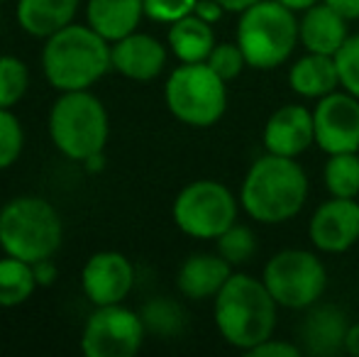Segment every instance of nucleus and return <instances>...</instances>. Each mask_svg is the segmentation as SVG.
<instances>
[{
  "label": "nucleus",
  "mask_w": 359,
  "mask_h": 357,
  "mask_svg": "<svg viewBox=\"0 0 359 357\" xmlns=\"http://www.w3.org/2000/svg\"><path fill=\"white\" fill-rule=\"evenodd\" d=\"M308 174L293 157L266 152L247 169L240 189V206L262 225L288 223L308 201Z\"/></svg>",
  "instance_id": "1"
},
{
  "label": "nucleus",
  "mask_w": 359,
  "mask_h": 357,
  "mask_svg": "<svg viewBox=\"0 0 359 357\" xmlns=\"http://www.w3.org/2000/svg\"><path fill=\"white\" fill-rule=\"evenodd\" d=\"M279 304L264 281L245 271H232L227 284L213 299V318L220 338L227 345L250 353L276 330Z\"/></svg>",
  "instance_id": "2"
},
{
  "label": "nucleus",
  "mask_w": 359,
  "mask_h": 357,
  "mask_svg": "<svg viewBox=\"0 0 359 357\" xmlns=\"http://www.w3.org/2000/svg\"><path fill=\"white\" fill-rule=\"evenodd\" d=\"M113 69L110 42L100 37L88 22L67 25L44 39L42 74L59 93L88 90Z\"/></svg>",
  "instance_id": "3"
},
{
  "label": "nucleus",
  "mask_w": 359,
  "mask_h": 357,
  "mask_svg": "<svg viewBox=\"0 0 359 357\" xmlns=\"http://www.w3.org/2000/svg\"><path fill=\"white\" fill-rule=\"evenodd\" d=\"M64 243L59 210L42 196H15L0 208V250L37 264L52 260Z\"/></svg>",
  "instance_id": "4"
},
{
  "label": "nucleus",
  "mask_w": 359,
  "mask_h": 357,
  "mask_svg": "<svg viewBox=\"0 0 359 357\" xmlns=\"http://www.w3.org/2000/svg\"><path fill=\"white\" fill-rule=\"evenodd\" d=\"M49 140L72 162L83 164L103 152L110 137V118L103 100L88 90H67L49 110Z\"/></svg>",
  "instance_id": "5"
},
{
  "label": "nucleus",
  "mask_w": 359,
  "mask_h": 357,
  "mask_svg": "<svg viewBox=\"0 0 359 357\" xmlns=\"http://www.w3.org/2000/svg\"><path fill=\"white\" fill-rule=\"evenodd\" d=\"M298 13L279 0H259L240 15L237 44L247 59V67L271 72L291 59L298 47Z\"/></svg>",
  "instance_id": "6"
},
{
  "label": "nucleus",
  "mask_w": 359,
  "mask_h": 357,
  "mask_svg": "<svg viewBox=\"0 0 359 357\" xmlns=\"http://www.w3.org/2000/svg\"><path fill=\"white\" fill-rule=\"evenodd\" d=\"M164 103L189 128H213L227 110V81L201 64H179L164 83Z\"/></svg>",
  "instance_id": "7"
},
{
  "label": "nucleus",
  "mask_w": 359,
  "mask_h": 357,
  "mask_svg": "<svg viewBox=\"0 0 359 357\" xmlns=\"http://www.w3.org/2000/svg\"><path fill=\"white\" fill-rule=\"evenodd\" d=\"M240 201L225 184L215 179H198L176 194L171 218L184 235L196 240H217L232 223H237Z\"/></svg>",
  "instance_id": "8"
},
{
  "label": "nucleus",
  "mask_w": 359,
  "mask_h": 357,
  "mask_svg": "<svg viewBox=\"0 0 359 357\" xmlns=\"http://www.w3.org/2000/svg\"><path fill=\"white\" fill-rule=\"evenodd\" d=\"M262 281L279 309L306 311L323 299L327 289V269L311 250L288 248L271 255L264 264Z\"/></svg>",
  "instance_id": "9"
},
{
  "label": "nucleus",
  "mask_w": 359,
  "mask_h": 357,
  "mask_svg": "<svg viewBox=\"0 0 359 357\" xmlns=\"http://www.w3.org/2000/svg\"><path fill=\"white\" fill-rule=\"evenodd\" d=\"M147 338L144 321L123 304L93 306L81 330V353L86 357H133Z\"/></svg>",
  "instance_id": "10"
},
{
  "label": "nucleus",
  "mask_w": 359,
  "mask_h": 357,
  "mask_svg": "<svg viewBox=\"0 0 359 357\" xmlns=\"http://www.w3.org/2000/svg\"><path fill=\"white\" fill-rule=\"evenodd\" d=\"M313 128L316 144L325 154L359 152V98L345 88L318 98Z\"/></svg>",
  "instance_id": "11"
},
{
  "label": "nucleus",
  "mask_w": 359,
  "mask_h": 357,
  "mask_svg": "<svg viewBox=\"0 0 359 357\" xmlns=\"http://www.w3.org/2000/svg\"><path fill=\"white\" fill-rule=\"evenodd\" d=\"M135 286V267L118 250H100L81 269V289L90 306L125 304Z\"/></svg>",
  "instance_id": "12"
},
{
  "label": "nucleus",
  "mask_w": 359,
  "mask_h": 357,
  "mask_svg": "<svg viewBox=\"0 0 359 357\" xmlns=\"http://www.w3.org/2000/svg\"><path fill=\"white\" fill-rule=\"evenodd\" d=\"M308 240L318 252L342 255L359 243V201L337 198L323 201L311 215Z\"/></svg>",
  "instance_id": "13"
},
{
  "label": "nucleus",
  "mask_w": 359,
  "mask_h": 357,
  "mask_svg": "<svg viewBox=\"0 0 359 357\" xmlns=\"http://www.w3.org/2000/svg\"><path fill=\"white\" fill-rule=\"evenodd\" d=\"M262 142H264L266 152L298 159L311 144H316L313 110H308L306 105L298 103H288L276 108L264 123Z\"/></svg>",
  "instance_id": "14"
},
{
  "label": "nucleus",
  "mask_w": 359,
  "mask_h": 357,
  "mask_svg": "<svg viewBox=\"0 0 359 357\" xmlns=\"http://www.w3.org/2000/svg\"><path fill=\"white\" fill-rule=\"evenodd\" d=\"M113 52V69L120 76L130 81H154L161 72L166 69L169 52L156 37L144 32H133L128 37L118 39L110 44Z\"/></svg>",
  "instance_id": "15"
},
{
  "label": "nucleus",
  "mask_w": 359,
  "mask_h": 357,
  "mask_svg": "<svg viewBox=\"0 0 359 357\" xmlns=\"http://www.w3.org/2000/svg\"><path fill=\"white\" fill-rule=\"evenodd\" d=\"M350 330V321L342 309L332 304H313L306 309L298 338H301V350L308 355L332 357L345 350V338Z\"/></svg>",
  "instance_id": "16"
},
{
  "label": "nucleus",
  "mask_w": 359,
  "mask_h": 357,
  "mask_svg": "<svg viewBox=\"0 0 359 357\" xmlns=\"http://www.w3.org/2000/svg\"><path fill=\"white\" fill-rule=\"evenodd\" d=\"M232 264L213 252H196L184 260L176 271V289L189 301H208L215 299L217 291L227 284L232 276Z\"/></svg>",
  "instance_id": "17"
},
{
  "label": "nucleus",
  "mask_w": 359,
  "mask_h": 357,
  "mask_svg": "<svg viewBox=\"0 0 359 357\" xmlns=\"http://www.w3.org/2000/svg\"><path fill=\"white\" fill-rule=\"evenodd\" d=\"M347 37H350L347 34V20L337 15L323 0L313 8L303 10L301 20H298V39H301L306 52L335 57Z\"/></svg>",
  "instance_id": "18"
},
{
  "label": "nucleus",
  "mask_w": 359,
  "mask_h": 357,
  "mask_svg": "<svg viewBox=\"0 0 359 357\" xmlns=\"http://www.w3.org/2000/svg\"><path fill=\"white\" fill-rule=\"evenodd\" d=\"M144 18V0H88L86 22L110 44L137 32Z\"/></svg>",
  "instance_id": "19"
},
{
  "label": "nucleus",
  "mask_w": 359,
  "mask_h": 357,
  "mask_svg": "<svg viewBox=\"0 0 359 357\" xmlns=\"http://www.w3.org/2000/svg\"><path fill=\"white\" fill-rule=\"evenodd\" d=\"M79 0H18L15 18L29 37L47 39L74 22Z\"/></svg>",
  "instance_id": "20"
},
{
  "label": "nucleus",
  "mask_w": 359,
  "mask_h": 357,
  "mask_svg": "<svg viewBox=\"0 0 359 357\" xmlns=\"http://www.w3.org/2000/svg\"><path fill=\"white\" fill-rule=\"evenodd\" d=\"M340 86L335 57L306 52L288 69V88L301 98H323Z\"/></svg>",
  "instance_id": "21"
},
{
  "label": "nucleus",
  "mask_w": 359,
  "mask_h": 357,
  "mask_svg": "<svg viewBox=\"0 0 359 357\" xmlns=\"http://www.w3.org/2000/svg\"><path fill=\"white\" fill-rule=\"evenodd\" d=\"M166 44H169L171 54L181 64H201L208 62L210 52H213L217 42L213 25L201 20L198 15H186L184 20L169 25Z\"/></svg>",
  "instance_id": "22"
},
{
  "label": "nucleus",
  "mask_w": 359,
  "mask_h": 357,
  "mask_svg": "<svg viewBox=\"0 0 359 357\" xmlns=\"http://www.w3.org/2000/svg\"><path fill=\"white\" fill-rule=\"evenodd\" d=\"M37 286L34 264L10 257V255L0 260V309L22 306L25 301H29Z\"/></svg>",
  "instance_id": "23"
},
{
  "label": "nucleus",
  "mask_w": 359,
  "mask_h": 357,
  "mask_svg": "<svg viewBox=\"0 0 359 357\" xmlns=\"http://www.w3.org/2000/svg\"><path fill=\"white\" fill-rule=\"evenodd\" d=\"M323 181L330 196L337 198H359V152L327 154Z\"/></svg>",
  "instance_id": "24"
},
{
  "label": "nucleus",
  "mask_w": 359,
  "mask_h": 357,
  "mask_svg": "<svg viewBox=\"0 0 359 357\" xmlns=\"http://www.w3.org/2000/svg\"><path fill=\"white\" fill-rule=\"evenodd\" d=\"M142 321L147 333H154L159 338H174L184 330L186 323V314L176 301L166 299V296H159V299L149 301V304L142 309Z\"/></svg>",
  "instance_id": "25"
},
{
  "label": "nucleus",
  "mask_w": 359,
  "mask_h": 357,
  "mask_svg": "<svg viewBox=\"0 0 359 357\" xmlns=\"http://www.w3.org/2000/svg\"><path fill=\"white\" fill-rule=\"evenodd\" d=\"M217 255L232 264V267H242L250 264L252 257L257 255V235L250 225L232 223L220 238L215 240Z\"/></svg>",
  "instance_id": "26"
},
{
  "label": "nucleus",
  "mask_w": 359,
  "mask_h": 357,
  "mask_svg": "<svg viewBox=\"0 0 359 357\" xmlns=\"http://www.w3.org/2000/svg\"><path fill=\"white\" fill-rule=\"evenodd\" d=\"M29 88V69L20 57L0 54V108L13 110Z\"/></svg>",
  "instance_id": "27"
},
{
  "label": "nucleus",
  "mask_w": 359,
  "mask_h": 357,
  "mask_svg": "<svg viewBox=\"0 0 359 357\" xmlns=\"http://www.w3.org/2000/svg\"><path fill=\"white\" fill-rule=\"evenodd\" d=\"M25 149V130L10 108H0V172L10 169Z\"/></svg>",
  "instance_id": "28"
},
{
  "label": "nucleus",
  "mask_w": 359,
  "mask_h": 357,
  "mask_svg": "<svg viewBox=\"0 0 359 357\" xmlns=\"http://www.w3.org/2000/svg\"><path fill=\"white\" fill-rule=\"evenodd\" d=\"M205 64L213 69L222 81H235V79L247 69V59H245V54H242V49L237 42L215 44Z\"/></svg>",
  "instance_id": "29"
},
{
  "label": "nucleus",
  "mask_w": 359,
  "mask_h": 357,
  "mask_svg": "<svg viewBox=\"0 0 359 357\" xmlns=\"http://www.w3.org/2000/svg\"><path fill=\"white\" fill-rule=\"evenodd\" d=\"M340 86L359 98V34H350L335 54Z\"/></svg>",
  "instance_id": "30"
},
{
  "label": "nucleus",
  "mask_w": 359,
  "mask_h": 357,
  "mask_svg": "<svg viewBox=\"0 0 359 357\" xmlns=\"http://www.w3.org/2000/svg\"><path fill=\"white\" fill-rule=\"evenodd\" d=\"M198 0H144V18L159 25H174L194 15Z\"/></svg>",
  "instance_id": "31"
},
{
  "label": "nucleus",
  "mask_w": 359,
  "mask_h": 357,
  "mask_svg": "<svg viewBox=\"0 0 359 357\" xmlns=\"http://www.w3.org/2000/svg\"><path fill=\"white\" fill-rule=\"evenodd\" d=\"M303 350L298 343H288V340H279V338H266L264 343H259L257 348H252L250 357H298Z\"/></svg>",
  "instance_id": "32"
},
{
  "label": "nucleus",
  "mask_w": 359,
  "mask_h": 357,
  "mask_svg": "<svg viewBox=\"0 0 359 357\" xmlns=\"http://www.w3.org/2000/svg\"><path fill=\"white\" fill-rule=\"evenodd\" d=\"M194 15H198V18L205 20V22L215 25V22H220V20H222V15H225V8H222L217 0H198V3H196Z\"/></svg>",
  "instance_id": "33"
},
{
  "label": "nucleus",
  "mask_w": 359,
  "mask_h": 357,
  "mask_svg": "<svg viewBox=\"0 0 359 357\" xmlns=\"http://www.w3.org/2000/svg\"><path fill=\"white\" fill-rule=\"evenodd\" d=\"M323 3L330 5V8L335 10L337 15H342L347 22L359 20V0H323Z\"/></svg>",
  "instance_id": "34"
},
{
  "label": "nucleus",
  "mask_w": 359,
  "mask_h": 357,
  "mask_svg": "<svg viewBox=\"0 0 359 357\" xmlns=\"http://www.w3.org/2000/svg\"><path fill=\"white\" fill-rule=\"evenodd\" d=\"M34 276H37L39 286H49L57 281V267H54L52 260H42V262L34 264Z\"/></svg>",
  "instance_id": "35"
},
{
  "label": "nucleus",
  "mask_w": 359,
  "mask_h": 357,
  "mask_svg": "<svg viewBox=\"0 0 359 357\" xmlns=\"http://www.w3.org/2000/svg\"><path fill=\"white\" fill-rule=\"evenodd\" d=\"M345 353L359 357V321L357 323H350V330H347V338H345Z\"/></svg>",
  "instance_id": "36"
},
{
  "label": "nucleus",
  "mask_w": 359,
  "mask_h": 357,
  "mask_svg": "<svg viewBox=\"0 0 359 357\" xmlns=\"http://www.w3.org/2000/svg\"><path fill=\"white\" fill-rule=\"evenodd\" d=\"M217 3L225 8V13H235V15H242L245 10H250L252 5H257L259 0H217Z\"/></svg>",
  "instance_id": "37"
},
{
  "label": "nucleus",
  "mask_w": 359,
  "mask_h": 357,
  "mask_svg": "<svg viewBox=\"0 0 359 357\" xmlns=\"http://www.w3.org/2000/svg\"><path fill=\"white\" fill-rule=\"evenodd\" d=\"M281 5H286V8H291L293 13H303V10L313 8L316 3H320V0H279Z\"/></svg>",
  "instance_id": "38"
},
{
  "label": "nucleus",
  "mask_w": 359,
  "mask_h": 357,
  "mask_svg": "<svg viewBox=\"0 0 359 357\" xmlns=\"http://www.w3.org/2000/svg\"><path fill=\"white\" fill-rule=\"evenodd\" d=\"M83 167L88 169V172H100V169L105 167V157H103V152H98V154H93V157H88L83 162Z\"/></svg>",
  "instance_id": "39"
},
{
  "label": "nucleus",
  "mask_w": 359,
  "mask_h": 357,
  "mask_svg": "<svg viewBox=\"0 0 359 357\" xmlns=\"http://www.w3.org/2000/svg\"><path fill=\"white\" fill-rule=\"evenodd\" d=\"M0 3H3V0H0Z\"/></svg>",
  "instance_id": "40"
}]
</instances>
